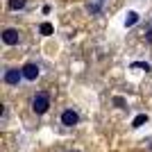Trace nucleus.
<instances>
[{"mask_svg":"<svg viewBox=\"0 0 152 152\" xmlns=\"http://www.w3.org/2000/svg\"><path fill=\"white\" fill-rule=\"evenodd\" d=\"M48 107H50L48 93H37L34 98H32V111H34V114H45Z\"/></svg>","mask_w":152,"mask_h":152,"instance_id":"1","label":"nucleus"},{"mask_svg":"<svg viewBox=\"0 0 152 152\" xmlns=\"http://www.w3.org/2000/svg\"><path fill=\"white\" fill-rule=\"evenodd\" d=\"M20 80H23V70H18V68H7V70H5V82H7V84L16 86Z\"/></svg>","mask_w":152,"mask_h":152,"instance_id":"2","label":"nucleus"},{"mask_svg":"<svg viewBox=\"0 0 152 152\" xmlns=\"http://www.w3.org/2000/svg\"><path fill=\"white\" fill-rule=\"evenodd\" d=\"M2 41H5L7 45H16V43L20 41V32L14 30V27H9V30L2 32Z\"/></svg>","mask_w":152,"mask_h":152,"instance_id":"3","label":"nucleus"},{"mask_svg":"<svg viewBox=\"0 0 152 152\" xmlns=\"http://www.w3.org/2000/svg\"><path fill=\"white\" fill-rule=\"evenodd\" d=\"M77 121H80V116H77V111H73V109H66L61 114V123L66 127H73V125H77Z\"/></svg>","mask_w":152,"mask_h":152,"instance_id":"4","label":"nucleus"},{"mask_svg":"<svg viewBox=\"0 0 152 152\" xmlns=\"http://www.w3.org/2000/svg\"><path fill=\"white\" fill-rule=\"evenodd\" d=\"M20 70H23V77H25V80H37L39 73H41V68H39L37 64H25Z\"/></svg>","mask_w":152,"mask_h":152,"instance_id":"5","label":"nucleus"},{"mask_svg":"<svg viewBox=\"0 0 152 152\" xmlns=\"http://www.w3.org/2000/svg\"><path fill=\"white\" fill-rule=\"evenodd\" d=\"M136 20H139V14H136V12H129V14H127V18H125V25H127V27H132Z\"/></svg>","mask_w":152,"mask_h":152,"instance_id":"6","label":"nucleus"},{"mask_svg":"<svg viewBox=\"0 0 152 152\" xmlns=\"http://www.w3.org/2000/svg\"><path fill=\"white\" fill-rule=\"evenodd\" d=\"M7 7H9V9H23V7H25V0H9Z\"/></svg>","mask_w":152,"mask_h":152,"instance_id":"7","label":"nucleus"},{"mask_svg":"<svg viewBox=\"0 0 152 152\" xmlns=\"http://www.w3.org/2000/svg\"><path fill=\"white\" fill-rule=\"evenodd\" d=\"M148 121V116L145 114H141V116H136V118H134V123H132V127H141L143 125V123Z\"/></svg>","mask_w":152,"mask_h":152,"instance_id":"8","label":"nucleus"},{"mask_svg":"<svg viewBox=\"0 0 152 152\" xmlns=\"http://www.w3.org/2000/svg\"><path fill=\"white\" fill-rule=\"evenodd\" d=\"M41 34H45V37L52 34V25H50V23H43V25H41Z\"/></svg>","mask_w":152,"mask_h":152,"instance_id":"9","label":"nucleus"},{"mask_svg":"<svg viewBox=\"0 0 152 152\" xmlns=\"http://www.w3.org/2000/svg\"><path fill=\"white\" fill-rule=\"evenodd\" d=\"M114 102L118 104V107H123V104H125V100H123V98H114Z\"/></svg>","mask_w":152,"mask_h":152,"instance_id":"10","label":"nucleus"},{"mask_svg":"<svg viewBox=\"0 0 152 152\" xmlns=\"http://www.w3.org/2000/svg\"><path fill=\"white\" fill-rule=\"evenodd\" d=\"M145 39H148V41H150V43H152V30H148V34H145Z\"/></svg>","mask_w":152,"mask_h":152,"instance_id":"11","label":"nucleus"},{"mask_svg":"<svg viewBox=\"0 0 152 152\" xmlns=\"http://www.w3.org/2000/svg\"><path fill=\"white\" fill-rule=\"evenodd\" d=\"M100 2H104V0H100Z\"/></svg>","mask_w":152,"mask_h":152,"instance_id":"12","label":"nucleus"}]
</instances>
